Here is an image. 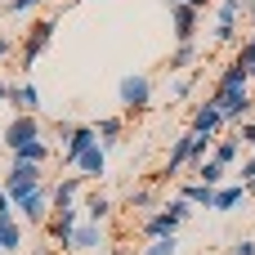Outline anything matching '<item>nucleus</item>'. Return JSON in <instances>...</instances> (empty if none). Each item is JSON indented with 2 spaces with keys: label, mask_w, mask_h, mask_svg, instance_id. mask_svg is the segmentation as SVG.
<instances>
[{
  "label": "nucleus",
  "mask_w": 255,
  "mask_h": 255,
  "mask_svg": "<svg viewBox=\"0 0 255 255\" xmlns=\"http://www.w3.org/2000/svg\"><path fill=\"white\" fill-rule=\"evenodd\" d=\"M188 215H193V206H188L184 197H170L166 206H157V211L143 220V238H148V242H157V238H175L179 224H184Z\"/></svg>",
  "instance_id": "1"
},
{
  "label": "nucleus",
  "mask_w": 255,
  "mask_h": 255,
  "mask_svg": "<svg viewBox=\"0 0 255 255\" xmlns=\"http://www.w3.org/2000/svg\"><path fill=\"white\" fill-rule=\"evenodd\" d=\"M206 103H215L229 126H242V121L251 117V108H255V94H251V85H233V90H229V85H215Z\"/></svg>",
  "instance_id": "2"
},
{
  "label": "nucleus",
  "mask_w": 255,
  "mask_h": 255,
  "mask_svg": "<svg viewBox=\"0 0 255 255\" xmlns=\"http://www.w3.org/2000/svg\"><path fill=\"white\" fill-rule=\"evenodd\" d=\"M54 31H58V13H45V18H36V22L27 27V36H22V45H18V63H22V72L54 45Z\"/></svg>",
  "instance_id": "3"
},
{
  "label": "nucleus",
  "mask_w": 255,
  "mask_h": 255,
  "mask_svg": "<svg viewBox=\"0 0 255 255\" xmlns=\"http://www.w3.org/2000/svg\"><path fill=\"white\" fill-rule=\"evenodd\" d=\"M117 103H121V112H148L152 108V76H143V72L121 76L117 81Z\"/></svg>",
  "instance_id": "4"
},
{
  "label": "nucleus",
  "mask_w": 255,
  "mask_h": 255,
  "mask_svg": "<svg viewBox=\"0 0 255 255\" xmlns=\"http://www.w3.org/2000/svg\"><path fill=\"white\" fill-rule=\"evenodd\" d=\"M40 184H45V175H40V166H31V161H13L0 188L9 193V202H18V197H27V193H36Z\"/></svg>",
  "instance_id": "5"
},
{
  "label": "nucleus",
  "mask_w": 255,
  "mask_h": 255,
  "mask_svg": "<svg viewBox=\"0 0 255 255\" xmlns=\"http://www.w3.org/2000/svg\"><path fill=\"white\" fill-rule=\"evenodd\" d=\"M81 220H85V211H81V206L54 211V215H49V224H45V233H49V247H58V251L67 255V242H72V233L81 229Z\"/></svg>",
  "instance_id": "6"
},
{
  "label": "nucleus",
  "mask_w": 255,
  "mask_h": 255,
  "mask_svg": "<svg viewBox=\"0 0 255 255\" xmlns=\"http://www.w3.org/2000/svg\"><path fill=\"white\" fill-rule=\"evenodd\" d=\"M13 211L27 220V224H49V215H54V188H36V193H27V197H18L13 202Z\"/></svg>",
  "instance_id": "7"
},
{
  "label": "nucleus",
  "mask_w": 255,
  "mask_h": 255,
  "mask_svg": "<svg viewBox=\"0 0 255 255\" xmlns=\"http://www.w3.org/2000/svg\"><path fill=\"white\" fill-rule=\"evenodd\" d=\"M36 139H45V134H40V117H13V121L4 126V148H9V152H22V148L36 143Z\"/></svg>",
  "instance_id": "8"
},
{
  "label": "nucleus",
  "mask_w": 255,
  "mask_h": 255,
  "mask_svg": "<svg viewBox=\"0 0 255 255\" xmlns=\"http://www.w3.org/2000/svg\"><path fill=\"white\" fill-rule=\"evenodd\" d=\"M197 22H202V13H197L193 4L170 0V27H175V40H179V45H193V40H197Z\"/></svg>",
  "instance_id": "9"
},
{
  "label": "nucleus",
  "mask_w": 255,
  "mask_h": 255,
  "mask_svg": "<svg viewBox=\"0 0 255 255\" xmlns=\"http://www.w3.org/2000/svg\"><path fill=\"white\" fill-rule=\"evenodd\" d=\"M251 9V0H220V18H215V40L233 45L238 40V13Z\"/></svg>",
  "instance_id": "10"
},
{
  "label": "nucleus",
  "mask_w": 255,
  "mask_h": 255,
  "mask_svg": "<svg viewBox=\"0 0 255 255\" xmlns=\"http://www.w3.org/2000/svg\"><path fill=\"white\" fill-rule=\"evenodd\" d=\"M90 148H99V134H94V126H76V130H72V139L63 143V166H72V170H76V161H81Z\"/></svg>",
  "instance_id": "11"
},
{
  "label": "nucleus",
  "mask_w": 255,
  "mask_h": 255,
  "mask_svg": "<svg viewBox=\"0 0 255 255\" xmlns=\"http://www.w3.org/2000/svg\"><path fill=\"white\" fill-rule=\"evenodd\" d=\"M184 166H193V130H184V134L170 143V157H166V166H161V179H175Z\"/></svg>",
  "instance_id": "12"
},
{
  "label": "nucleus",
  "mask_w": 255,
  "mask_h": 255,
  "mask_svg": "<svg viewBox=\"0 0 255 255\" xmlns=\"http://www.w3.org/2000/svg\"><path fill=\"white\" fill-rule=\"evenodd\" d=\"M224 126H229V121H224V112H220L215 103H202V108L193 112V121H188V130H193V134H206V139H215Z\"/></svg>",
  "instance_id": "13"
},
{
  "label": "nucleus",
  "mask_w": 255,
  "mask_h": 255,
  "mask_svg": "<svg viewBox=\"0 0 255 255\" xmlns=\"http://www.w3.org/2000/svg\"><path fill=\"white\" fill-rule=\"evenodd\" d=\"M9 108H13V117H36V108H40V90H36L31 81L13 85V90H9Z\"/></svg>",
  "instance_id": "14"
},
{
  "label": "nucleus",
  "mask_w": 255,
  "mask_h": 255,
  "mask_svg": "<svg viewBox=\"0 0 255 255\" xmlns=\"http://www.w3.org/2000/svg\"><path fill=\"white\" fill-rule=\"evenodd\" d=\"M103 247V224H81L67 242V255H81V251H99Z\"/></svg>",
  "instance_id": "15"
},
{
  "label": "nucleus",
  "mask_w": 255,
  "mask_h": 255,
  "mask_svg": "<svg viewBox=\"0 0 255 255\" xmlns=\"http://www.w3.org/2000/svg\"><path fill=\"white\" fill-rule=\"evenodd\" d=\"M81 211H85V224H108L112 220V197L108 193H90L81 202Z\"/></svg>",
  "instance_id": "16"
},
{
  "label": "nucleus",
  "mask_w": 255,
  "mask_h": 255,
  "mask_svg": "<svg viewBox=\"0 0 255 255\" xmlns=\"http://www.w3.org/2000/svg\"><path fill=\"white\" fill-rule=\"evenodd\" d=\"M81 175H67V179H58L54 184V211H67V206H76V197H81Z\"/></svg>",
  "instance_id": "17"
},
{
  "label": "nucleus",
  "mask_w": 255,
  "mask_h": 255,
  "mask_svg": "<svg viewBox=\"0 0 255 255\" xmlns=\"http://www.w3.org/2000/svg\"><path fill=\"white\" fill-rule=\"evenodd\" d=\"M76 170H81V179H103V175H108V152H103V148H90V152L76 161Z\"/></svg>",
  "instance_id": "18"
},
{
  "label": "nucleus",
  "mask_w": 255,
  "mask_h": 255,
  "mask_svg": "<svg viewBox=\"0 0 255 255\" xmlns=\"http://www.w3.org/2000/svg\"><path fill=\"white\" fill-rule=\"evenodd\" d=\"M175 197H184L188 206H206V211H215V188H206V184H179V193Z\"/></svg>",
  "instance_id": "19"
},
{
  "label": "nucleus",
  "mask_w": 255,
  "mask_h": 255,
  "mask_svg": "<svg viewBox=\"0 0 255 255\" xmlns=\"http://www.w3.org/2000/svg\"><path fill=\"white\" fill-rule=\"evenodd\" d=\"M197 58H202V45H197V40H193V45H179V49L170 54V63H166V72H170V76H175V72H188V67H193Z\"/></svg>",
  "instance_id": "20"
},
{
  "label": "nucleus",
  "mask_w": 255,
  "mask_h": 255,
  "mask_svg": "<svg viewBox=\"0 0 255 255\" xmlns=\"http://www.w3.org/2000/svg\"><path fill=\"white\" fill-rule=\"evenodd\" d=\"M121 126H126L121 117H99V121H94V134H99V148H103V152H108V148H117Z\"/></svg>",
  "instance_id": "21"
},
{
  "label": "nucleus",
  "mask_w": 255,
  "mask_h": 255,
  "mask_svg": "<svg viewBox=\"0 0 255 255\" xmlns=\"http://www.w3.org/2000/svg\"><path fill=\"white\" fill-rule=\"evenodd\" d=\"M193 175H197V184H206V188H215V193H220V188H224V179H229V166H220V161H202Z\"/></svg>",
  "instance_id": "22"
},
{
  "label": "nucleus",
  "mask_w": 255,
  "mask_h": 255,
  "mask_svg": "<svg viewBox=\"0 0 255 255\" xmlns=\"http://www.w3.org/2000/svg\"><path fill=\"white\" fill-rule=\"evenodd\" d=\"M242 157V139L233 134V139H215V148H211V161H220V166H233Z\"/></svg>",
  "instance_id": "23"
},
{
  "label": "nucleus",
  "mask_w": 255,
  "mask_h": 255,
  "mask_svg": "<svg viewBox=\"0 0 255 255\" xmlns=\"http://www.w3.org/2000/svg\"><path fill=\"white\" fill-rule=\"evenodd\" d=\"M251 193H247V184H224L220 193H215V211H233V206H242Z\"/></svg>",
  "instance_id": "24"
},
{
  "label": "nucleus",
  "mask_w": 255,
  "mask_h": 255,
  "mask_svg": "<svg viewBox=\"0 0 255 255\" xmlns=\"http://www.w3.org/2000/svg\"><path fill=\"white\" fill-rule=\"evenodd\" d=\"M22 247V229H18V220L13 215H0V251H18Z\"/></svg>",
  "instance_id": "25"
},
{
  "label": "nucleus",
  "mask_w": 255,
  "mask_h": 255,
  "mask_svg": "<svg viewBox=\"0 0 255 255\" xmlns=\"http://www.w3.org/2000/svg\"><path fill=\"white\" fill-rule=\"evenodd\" d=\"M126 206H130V211H143V220H148V215L157 211V197H152V188H130Z\"/></svg>",
  "instance_id": "26"
},
{
  "label": "nucleus",
  "mask_w": 255,
  "mask_h": 255,
  "mask_svg": "<svg viewBox=\"0 0 255 255\" xmlns=\"http://www.w3.org/2000/svg\"><path fill=\"white\" fill-rule=\"evenodd\" d=\"M45 157H49V143H45V139H36V143H27L22 152H13V161H31V166H45Z\"/></svg>",
  "instance_id": "27"
},
{
  "label": "nucleus",
  "mask_w": 255,
  "mask_h": 255,
  "mask_svg": "<svg viewBox=\"0 0 255 255\" xmlns=\"http://www.w3.org/2000/svg\"><path fill=\"white\" fill-rule=\"evenodd\" d=\"M215 85H229V90H233V85H251V72H247V67H238V63H229V67H224V76H220Z\"/></svg>",
  "instance_id": "28"
},
{
  "label": "nucleus",
  "mask_w": 255,
  "mask_h": 255,
  "mask_svg": "<svg viewBox=\"0 0 255 255\" xmlns=\"http://www.w3.org/2000/svg\"><path fill=\"white\" fill-rule=\"evenodd\" d=\"M139 255H179V238H157V242H148Z\"/></svg>",
  "instance_id": "29"
},
{
  "label": "nucleus",
  "mask_w": 255,
  "mask_h": 255,
  "mask_svg": "<svg viewBox=\"0 0 255 255\" xmlns=\"http://www.w3.org/2000/svg\"><path fill=\"white\" fill-rule=\"evenodd\" d=\"M45 0H9L4 4V13H31V9H40Z\"/></svg>",
  "instance_id": "30"
},
{
  "label": "nucleus",
  "mask_w": 255,
  "mask_h": 255,
  "mask_svg": "<svg viewBox=\"0 0 255 255\" xmlns=\"http://www.w3.org/2000/svg\"><path fill=\"white\" fill-rule=\"evenodd\" d=\"M188 90H193V76H179V81H170V99H188Z\"/></svg>",
  "instance_id": "31"
},
{
  "label": "nucleus",
  "mask_w": 255,
  "mask_h": 255,
  "mask_svg": "<svg viewBox=\"0 0 255 255\" xmlns=\"http://www.w3.org/2000/svg\"><path fill=\"white\" fill-rule=\"evenodd\" d=\"M238 139H242V148H255V121H242L238 126Z\"/></svg>",
  "instance_id": "32"
},
{
  "label": "nucleus",
  "mask_w": 255,
  "mask_h": 255,
  "mask_svg": "<svg viewBox=\"0 0 255 255\" xmlns=\"http://www.w3.org/2000/svg\"><path fill=\"white\" fill-rule=\"evenodd\" d=\"M229 255H255V238H238V242L229 247Z\"/></svg>",
  "instance_id": "33"
},
{
  "label": "nucleus",
  "mask_w": 255,
  "mask_h": 255,
  "mask_svg": "<svg viewBox=\"0 0 255 255\" xmlns=\"http://www.w3.org/2000/svg\"><path fill=\"white\" fill-rule=\"evenodd\" d=\"M238 184H255V157L242 161V170H238Z\"/></svg>",
  "instance_id": "34"
},
{
  "label": "nucleus",
  "mask_w": 255,
  "mask_h": 255,
  "mask_svg": "<svg viewBox=\"0 0 255 255\" xmlns=\"http://www.w3.org/2000/svg\"><path fill=\"white\" fill-rule=\"evenodd\" d=\"M0 215H13V202H9V193L0 188Z\"/></svg>",
  "instance_id": "35"
},
{
  "label": "nucleus",
  "mask_w": 255,
  "mask_h": 255,
  "mask_svg": "<svg viewBox=\"0 0 255 255\" xmlns=\"http://www.w3.org/2000/svg\"><path fill=\"white\" fill-rule=\"evenodd\" d=\"M31 255H63V251H58V247H36Z\"/></svg>",
  "instance_id": "36"
},
{
  "label": "nucleus",
  "mask_w": 255,
  "mask_h": 255,
  "mask_svg": "<svg viewBox=\"0 0 255 255\" xmlns=\"http://www.w3.org/2000/svg\"><path fill=\"white\" fill-rule=\"evenodd\" d=\"M184 4H193V9L202 13V9H206V4H215V0H184Z\"/></svg>",
  "instance_id": "37"
},
{
  "label": "nucleus",
  "mask_w": 255,
  "mask_h": 255,
  "mask_svg": "<svg viewBox=\"0 0 255 255\" xmlns=\"http://www.w3.org/2000/svg\"><path fill=\"white\" fill-rule=\"evenodd\" d=\"M9 49H13V45H9V36H0V58H9Z\"/></svg>",
  "instance_id": "38"
},
{
  "label": "nucleus",
  "mask_w": 255,
  "mask_h": 255,
  "mask_svg": "<svg viewBox=\"0 0 255 255\" xmlns=\"http://www.w3.org/2000/svg\"><path fill=\"white\" fill-rule=\"evenodd\" d=\"M9 90H13V85H4V81H0V103H9Z\"/></svg>",
  "instance_id": "39"
},
{
  "label": "nucleus",
  "mask_w": 255,
  "mask_h": 255,
  "mask_svg": "<svg viewBox=\"0 0 255 255\" xmlns=\"http://www.w3.org/2000/svg\"><path fill=\"white\" fill-rule=\"evenodd\" d=\"M0 4H9V0H0Z\"/></svg>",
  "instance_id": "40"
},
{
  "label": "nucleus",
  "mask_w": 255,
  "mask_h": 255,
  "mask_svg": "<svg viewBox=\"0 0 255 255\" xmlns=\"http://www.w3.org/2000/svg\"><path fill=\"white\" fill-rule=\"evenodd\" d=\"M251 94H255V85H251Z\"/></svg>",
  "instance_id": "41"
},
{
  "label": "nucleus",
  "mask_w": 255,
  "mask_h": 255,
  "mask_svg": "<svg viewBox=\"0 0 255 255\" xmlns=\"http://www.w3.org/2000/svg\"><path fill=\"white\" fill-rule=\"evenodd\" d=\"M224 255H229V251H224Z\"/></svg>",
  "instance_id": "42"
},
{
  "label": "nucleus",
  "mask_w": 255,
  "mask_h": 255,
  "mask_svg": "<svg viewBox=\"0 0 255 255\" xmlns=\"http://www.w3.org/2000/svg\"><path fill=\"white\" fill-rule=\"evenodd\" d=\"M0 255H4V251H0Z\"/></svg>",
  "instance_id": "43"
}]
</instances>
